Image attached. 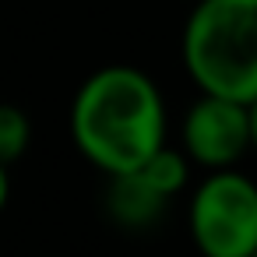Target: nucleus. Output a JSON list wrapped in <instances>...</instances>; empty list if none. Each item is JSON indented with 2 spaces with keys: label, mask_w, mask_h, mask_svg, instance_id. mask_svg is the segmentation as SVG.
<instances>
[{
  "label": "nucleus",
  "mask_w": 257,
  "mask_h": 257,
  "mask_svg": "<svg viewBox=\"0 0 257 257\" xmlns=\"http://www.w3.org/2000/svg\"><path fill=\"white\" fill-rule=\"evenodd\" d=\"M71 141L106 176L145 166L166 145V102L159 85L131 67L106 64L92 71L71 102Z\"/></svg>",
  "instance_id": "obj_1"
},
{
  "label": "nucleus",
  "mask_w": 257,
  "mask_h": 257,
  "mask_svg": "<svg viewBox=\"0 0 257 257\" xmlns=\"http://www.w3.org/2000/svg\"><path fill=\"white\" fill-rule=\"evenodd\" d=\"M180 57L197 92L257 99V0H197L180 36Z\"/></svg>",
  "instance_id": "obj_2"
},
{
  "label": "nucleus",
  "mask_w": 257,
  "mask_h": 257,
  "mask_svg": "<svg viewBox=\"0 0 257 257\" xmlns=\"http://www.w3.org/2000/svg\"><path fill=\"white\" fill-rule=\"evenodd\" d=\"M187 229L201 257L257 253V183L236 166L208 169L190 190Z\"/></svg>",
  "instance_id": "obj_3"
},
{
  "label": "nucleus",
  "mask_w": 257,
  "mask_h": 257,
  "mask_svg": "<svg viewBox=\"0 0 257 257\" xmlns=\"http://www.w3.org/2000/svg\"><path fill=\"white\" fill-rule=\"evenodd\" d=\"M180 148L194 159V166L208 169H229L253 148L250 131V102L201 92L183 123H180Z\"/></svg>",
  "instance_id": "obj_4"
},
{
  "label": "nucleus",
  "mask_w": 257,
  "mask_h": 257,
  "mask_svg": "<svg viewBox=\"0 0 257 257\" xmlns=\"http://www.w3.org/2000/svg\"><path fill=\"white\" fill-rule=\"evenodd\" d=\"M173 197L162 194L141 169H131V173H116L109 176V190H106V208L113 215L116 225L123 229H148L162 218L166 204Z\"/></svg>",
  "instance_id": "obj_5"
},
{
  "label": "nucleus",
  "mask_w": 257,
  "mask_h": 257,
  "mask_svg": "<svg viewBox=\"0 0 257 257\" xmlns=\"http://www.w3.org/2000/svg\"><path fill=\"white\" fill-rule=\"evenodd\" d=\"M162 194L176 197L187 183H190V169H194V159L183 152V148H173V145H162L145 166H138Z\"/></svg>",
  "instance_id": "obj_6"
},
{
  "label": "nucleus",
  "mask_w": 257,
  "mask_h": 257,
  "mask_svg": "<svg viewBox=\"0 0 257 257\" xmlns=\"http://www.w3.org/2000/svg\"><path fill=\"white\" fill-rule=\"evenodd\" d=\"M32 145V120L22 106H0V162H18Z\"/></svg>",
  "instance_id": "obj_7"
},
{
  "label": "nucleus",
  "mask_w": 257,
  "mask_h": 257,
  "mask_svg": "<svg viewBox=\"0 0 257 257\" xmlns=\"http://www.w3.org/2000/svg\"><path fill=\"white\" fill-rule=\"evenodd\" d=\"M250 131H253V152H257V99L250 102Z\"/></svg>",
  "instance_id": "obj_8"
},
{
  "label": "nucleus",
  "mask_w": 257,
  "mask_h": 257,
  "mask_svg": "<svg viewBox=\"0 0 257 257\" xmlns=\"http://www.w3.org/2000/svg\"><path fill=\"white\" fill-rule=\"evenodd\" d=\"M253 257H257V253H253Z\"/></svg>",
  "instance_id": "obj_9"
}]
</instances>
